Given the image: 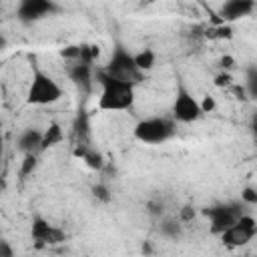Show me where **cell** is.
I'll return each instance as SVG.
<instances>
[{"instance_id": "12", "label": "cell", "mask_w": 257, "mask_h": 257, "mask_svg": "<svg viewBox=\"0 0 257 257\" xmlns=\"http://www.w3.org/2000/svg\"><path fill=\"white\" fill-rule=\"evenodd\" d=\"M72 135H74V145H90L88 137H90V120H88V112L84 108L78 110L74 122H72Z\"/></svg>"}, {"instance_id": "27", "label": "cell", "mask_w": 257, "mask_h": 257, "mask_svg": "<svg viewBox=\"0 0 257 257\" xmlns=\"http://www.w3.org/2000/svg\"><path fill=\"white\" fill-rule=\"evenodd\" d=\"M195 219V209L191 207V205H185L181 211H179V221L181 223H189V221H193Z\"/></svg>"}, {"instance_id": "20", "label": "cell", "mask_w": 257, "mask_h": 257, "mask_svg": "<svg viewBox=\"0 0 257 257\" xmlns=\"http://www.w3.org/2000/svg\"><path fill=\"white\" fill-rule=\"evenodd\" d=\"M90 191H92V197L96 201H100V203H110L112 201V193H110V189L104 183H96Z\"/></svg>"}, {"instance_id": "22", "label": "cell", "mask_w": 257, "mask_h": 257, "mask_svg": "<svg viewBox=\"0 0 257 257\" xmlns=\"http://www.w3.org/2000/svg\"><path fill=\"white\" fill-rule=\"evenodd\" d=\"M241 201H243L247 207L257 205V189H255V187H245V189L241 191Z\"/></svg>"}, {"instance_id": "32", "label": "cell", "mask_w": 257, "mask_h": 257, "mask_svg": "<svg viewBox=\"0 0 257 257\" xmlns=\"http://www.w3.org/2000/svg\"><path fill=\"white\" fill-rule=\"evenodd\" d=\"M6 189V181H4V177L0 175V191H4Z\"/></svg>"}, {"instance_id": "9", "label": "cell", "mask_w": 257, "mask_h": 257, "mask_svg": "<svg viewBox=\"0 0 257 257\" xmlns=\"http://www.w3.org/2000/svg\"><path fill=\"white\" fill-rule=\"evenodd\" d=\"M30 235H32V239H34L38 245H56V243H62V241L66 239V235H64L62 229L50 225V223H48L44 217H40V215H36V217L32 219Z\"/></svg>"}, {"instance_id": "8", "label": "cell", "mask_w": 257, "mask_h": 257, "mask_svg": "<svg viewBox=\"0 0 257 257\" xmlns=\"http://www.w3.org/2000/svg\"><path fill=\"white\" fill-rule=\"evenodd\" d=\"M58 12H60V6L56 4V0H18L16 18L22 24H34Z\"/></svg>"}, {"instance_id": "19", "label": "cell", "mask_w": 257, "mask_h": 257, "mask_svg": "<svg viewBox=\"0 0 257 257\" xmlns=\"http://www.w3.org/2000/svg\"><path fill=\"white\" fill-rule=\"evenodd\" d=\"M38 167V153H24V159H22V165H20V177L26 179L30 177Z\"/></svg>"}, {"instance_id": "26", "label": "cell", "mask_w": 257, "mask_h": 257, "mask_svg": "<svg viewBox=\"0 0 257 257\" xmlns=\"http://www.w3.org/2000/svg\"><path fill=\"white\" fill-rule=\"evenodd\" d=\"M199 106H201V112L205 114V112H213V110H215V106H217V102H215V98H213L211 94H207V96L199 102Z\"/></svg>"}, {"instance_id": "30", "label": "cell", "mask_w": 257, "mask_h": 257, "mask_svg": "<svg viewBox=\"0 0 257 257\" xmlns=\"http://www.w3.org/2000/svg\"><path fill=\"white\" fill-rule=\"evenodd\" d=\"M229 88H231V92H233L237 98H243V100L247 98V92H245V88H243V86H239V84H235V82H233Z\"/></svg>"}, {"instance_id": "25", "label": "cell", "mask_w": 257, "mask_h": 257, "mask_svg": "<svg viewBox=\"0 0 257 257\" xmlns=\"http://www.w3.org/2000/svg\"><path fill=\"white\" fill-rule=\"evenodd\" d=\"M231 84H233V76H231L229 70H223V72H219V74L215 76V86H219V88H229Z\"/></svg>"}, {"instance_id": "33", "label": "cell", "mask_w": 257, "mask_h": 257, "mask_svg": "<svg viewBox=\"0 0 257 257\" xmlns=\"http://www.w3.org/2000/svg\"><path fill=\"white\" fill-rule=\"evenodd\" d=\"M2 151H4V139H2V133H0V159H2Z\"/></svg>"}, {"instance_id": "2", "label": "cell", "mask_w": 257, "mask_h": 257, "mask_svg": "<svg viewBox=\"0 0 257 257\" xmlns=\"http://www.w3.org/2000/svg\"><path fill=\"white\" fill-rule=\"evenodd\" d=\"M177 133V120L173 116H149L135 124V139L145 145H161L173 139Z\"/></svg>"}, {"instance_id": "24", "label": "cell", "mask_w": 257, "mask_h": 257, "mask_svg": "<svg viewBox=\"0 0 257 257\" xmlns=\"http://www.w3.org/2000/svg\"><path fill=\"white\" fill-rule=\"evenodd\" d=\"M207 36H211V38H231L233 36V30H231V26H217V28H213V30H209L207 32Z\"/></svg>"}, {"instance_id": "23", "label": "cell", "mask_w": 257, "mask_h": 257, "mask_svg": "<svg viewBox=\"0 0 257 257\" xmlns=\"http://www.w3.org/2000/svg\"><path fill=\"white\" fill-rule=\"evenodd\" d=\"M60 56L66 58V60H78L80 58V44H72V46H66L60 50Z\"/></svg>"}, {"instance_id": "16", "label": "cell", "mask_w": 257, "mask_h": 257, "mask_svg": "<svg viewBox=\"0 0 257 257\" xmlns=\"http://www.w3.org/2000/svg\"><path fill=\"white\" fill-rule=\"evenodd\" d=\"M133 58H135V64H137V68H139L141 72L151 70V68L155 66V62H157V54H155V50H151V48H145V50L133 54Z\"/></svg>"}, {"instance_id": "15", "label": "cell", "mask_w": 257, "mask_h": 257, "mask_svg": "<svg viewBox=\"0 0 257 257\" xmlns=\"http://www.w3.org/2000/svg\"><path fill=\"white\" fill-rule=\"evenodd\" d=\"M161 235L167 237V239H179L183 235V223L179 219H163L161 221V227H159Z\"/></svg>"}, {"instance_id": "7", "label": "cell", "mask_w": 257, "mask_h": 257, "mask_svg": "<svg viewBox=\"0 0 257 257\" xmlns=\"http://www.w3.org/2000/svg\"><path fill=\"white\" fill-rule=\"evenodd\" d=\"M255 235H257V221L253 215L245 213L229 229H225L219 235V239L227 247H241V245H247L249 241H253Z\"/></svg>"}, {"instance_id": "1", "label": "cell", "mask_w": 257, "mask_h": 257, "mask_svg": "<svg viewBox=\"0 0 257 257\" xmlns=\"http://www.w3.org/2000/svg\"><path fill=\"white\" fill-rule=\"evenodd\" d=\"M96 82L100 84L98 108L100 110H128L135 102V84L114 78L102 68L96 70Z\"/></svg>"}, {"instance_id": "13", "label": "cell", "mask_w": 257, "mask_h": 257, "mask_svg": "<svg viewBox=\"0 0 257 257\" xmlns=\"http://www.w3.org/2000/svg\"><path fill=\"white\" fill-rule=\"evenodd\" d=\"M40 139H42V131L30 126V128H24L16 141V147L22 151V153H40Z\"/></svg>"}, {"instance_id": "21", "label": "cell", "mask_w": 257, "mask_h": 257, "mask_svg": "<svg viewBox=\"0 0 257 257\" xmlns=\"http://www.w3.org/2000/svg\"><path fill=\"white\" fill-rule=\"evenodd\" d=\"M147 213L151 217H163L165 215V203L161 199H149L147 201Z\"/></svg>"}, {"instance_id": "3", "label": "cell", "mask_w": 257, "mask_h": 257, "mask_svg": "<svg viewBox=\"0 0 257 257\" xmlns=\"http://www.w3.org/2000/svg\"><path fill=\"white\" fill-rule=\"evenodd\" d=\"M60 96H62L60 84L48 72L34 66L32 68V80H30L28 94H26V102L34 104V106H44V104H52V102L60 100Z\"/></svg>"}, {"instance_id": "18", "label": "cell", "mask_w": 257, "mask_h": 257, "mask_svg": "<svg viewBox=\"0 0 257 257\" xmlns=\"http://www.w3.org/2000/svg\"><path fill=\"white\" fill-rule=\"evenodd\" d=\"M247 98H257V66L249 64L245 70V84H243Z\"/></svg>"}, {"instance_id": "31", "label": "cell", "mask_w": 257, "mask_h": 257, "mask_svg": "<svg viewBox=\"0 0 257 257\" xmlns=\"http://www.w3.org/2000/svg\"><path fill=\"white\" fill-rule=\"evenodd\" d=\"M6 46H8V40L0 34V52H2V50H6Z\"/></svg>"}, {"instance_id": "5", "label": "cell", "mask_w": 257, "mask_h": 257, "mask_svg": "<svg viewBox=\"0 0 257 257\" xmlns=\"http://www.w3.org/2000/svg\"><path fill=\"white\" fill-rule=\"evenodd\" d=\"M203 213H205V217H209V229H211V233L219 237L241 215L247 213V205L243 201H229V203H219V205L207 207Z\"/></svg>"}, {"instance_id": "28", "label": "cell", "mask_w": 257, "mask_h": 257, "mask_svg": "<svg viewBox=\"0 0 257 257\" xmlns=\"http://www.w3.org/2000/svg\"><path fill=\"white\" fill-rule=\"evenodd\" d=\"M0 257H14V249L8 241L0 239Z\"/></svg>"}, {"instance_id": "29", "label": "cell", "mask_w": 257, "mask_h": 257, "mask_svg": "<svg viewBox=\"0 0 257 257\" xmlns=\"http://www.w3.org/2000/svg\"><path fill=\"white\" fill-rule=\"evenodd\" d=\"M219 64H221V68H223V70H231V68H233V64H235V58L227 54V56H223V58L219 60Z\"/></svg>"}, {"instance_id": "4", "label": "cell", "mask_w": 257, "mask_h": 257, "mask_svg": "<svg viewBox=\"0 0 257 257\" xmlns=\"http://www.w3.org/2000/svg\"><path fill=\"white\" fill-rule=\"evenodd\" d=\"M102 70L108 72L114 78H120V80L133 82V84H139L143 80V74H145V72H141L137 68L133 54L122 44H114L112 54H110V58H108V62H106V66Z\"/></svg>"}, {"instance_id": "11", "label": "cell", "mask_w": 257, "mask_h": 257, "mask_svg": "<svg viewBox=\"0 0 257 257\" xmlns=\"http://www.w3.org/2000/svg\"><path fill=\"white\" fill-rule=\"evenodd\" d=\"M253 10H255V0H225L219 10V16L221 22H235L251 16Z\"/></svg>"}, {"instance_id": "6", "label": "cell", "mask_w": 257, "mask_h": 257, "mask_svg": "<svg viewBox=\"0 0 257 257\" xmlns=\"http://www.w3.org/2000/svg\"><path fill=\"white\" fill-rule=\"evenodd\" d=\"M171 116L177 122H195L203 116L199 100L189 92V88L185 86V82L181 78L177 82V92H175V100L171 106Z\"/></svg>"}, {"instance_id": "17", "label": "cell", "mask_w": 257, "mask_h": 257, "mask_svg": "<svg viewBox=\"0 0 257 257\" xmlns=\"http://www.w3.org/2000/svg\"><path fill=\"white\" fill-rule=\"evenodd\" d=\"M80 159H82V161L86 163V167H90L92 171H102V169H104V157H102L100 151H96L94 147H88Z\"/></svg>"}, {"instance_id": "10", "label": "cell", "mask_w": 257, "mask_h": 257, "mask_svg": "<svg viewBox=\"0 0 257 257\" xmlns=\"http://www.w3.org/2000/svg\"><path fill=\"white\" fill-rule=\"evenodd\" d=\"M68 78L72 80V84L82 92V94H90L92 92V62H84V60H72L66 68Z\"/></svg>"}, {"instance_id": "14", "label": "cell", "mask_w": 257, "mask_h": 257, "mask_svg": "<svg viewBox=\"0 0 257 257\" xmlns=\"http://www.w3.org/2000/svg\"><path fill=\"white\" fill-rule=\"evenodd\" d=\"M64 141V131L58 122H50L46 131H42V139H40V153H44L46 149H52L56 145H60Z\"/></svg>"}]
</instances>
